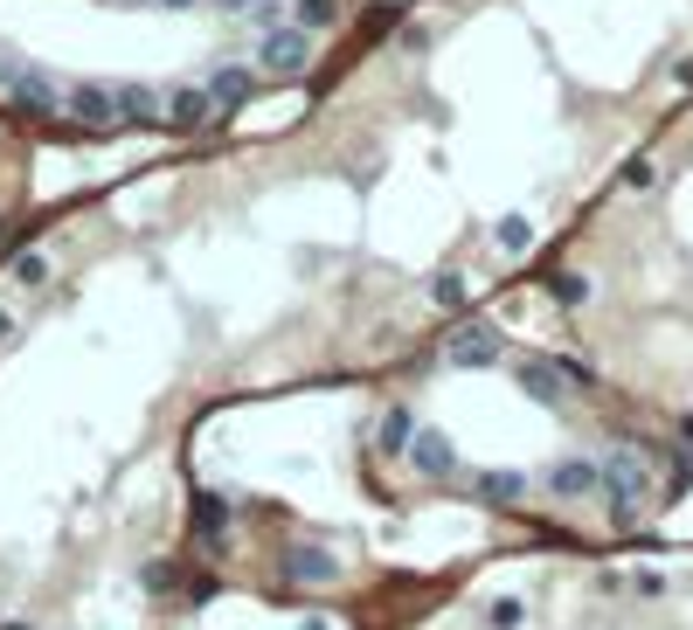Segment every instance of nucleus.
Instances as JSON below:
<instances>
[{
  "label": "nucleus",
  "instance_id": "obj_11",
  "mask_svg": "<svg viewBox=\"0 0 693 630\" xmlns=\"http://www.w3.org/2000/svg\"><path fill=\"white\" fill-rule=\"evenodd\" d=\"M520 492H528L520 471H472V499H485V506H513Z\"/></svg>",
  "mask_w": 693,
  "mask_h": 630
},
{
  "label": "nucleus",
  "instance_id": "obj_12",
  "mask_svg": "<svg viewBox=\"0 0 693 630\" xmlns=\"http://www.w3.org/2000/svg\"><path fill=\"white\" fill-rule=\"evenodd\" d=\"M417 444V423H409V409H388L382 416V436H374V457H403Z\"/></svg>",
  "mask_w": 693,
  "mask_h": 630
},
{
  "label": "nucleus",
  "instance_id": "obj_15",
  "mask_svg": "<svg viewBox=\"0 0 693 630\" xmlns=\"http://www.w3.org/2000/svg\"><path fill=\"white\" fill-rule=\"evenodd\" d=\"M493 243H499V250H507V257H520V250H528V243H534V222H528V215H499Z\"/></svg>",
  "mask_w": 693,
  "mask_h": 630
},
{
  "label": "nucleus",
  "instance_id": "obj_4",
  "mask_svg": "<svg viewBox=\"0 0 693 630\" xmlns=\"http://www.w3.org/2000/svg\"><path fill=\"white\" fill-rule=\"evenodd\" d=\"M285 582H298V589L341 582V555H326V547H285Z\"/></svg>",
  "mask_w": 693,
  "mask_h": 630
},
{
  "label": "nucleus",
  "instance_id": "obj_8",
  "mask_svg": "<svg viewBox=\"0 0 693 630\" xmlns=\"http://www.w3.org/2000/svg\"><path fill=\"white\" fill-rule=\"evenodd\" d=\"M215 98H209V84H181V90H166V125H209L215 119Z\"/></svg>",
  "mask_w": 693,
  "mask_h": 630
},
{
  "label": "nucleus",
  "instance_id": "obj_2",
  "mask_svg": "<svg viewBox=\"0 0 693 630\" xmlns=\"http://www.w3.org/2000/svg\"><path fill=\"white\" fill-rule=\"evenodd\" d=\"M306 63H312V35L306 28H277V35L257 42V70L264 76H306Z\"/></svg>",
  "mask_w": 693,
  "mask_h": 630
},
{
  "label": "nucleus",
  "instance_id": "obj_21",
  "mask_svg": "<svg viewBox=\"0 0 693 630\" xmlns=\"http://www.w3.org/2000/svg\"><path fill=\"white\" fill-rule=\"evenodd\" d=\"M215 8H222V14H250L257 0H215Z\"/></svg>",
  "mask_w": 693,
  "mask_h": 630
},
{
  "label": "nucleus",
  "instance_id": "obj_16",
  "mask_svg": "<svg viewBox=\"0 0 693 630\" xmlns=\"http://www.w3.org/2000/svg\"><path fill=\"white\" fill-rule=\"evenodd\" d=\"M14 284H22V292H42V284H49V257L22 250V257H14Z\"/></svg>",
  "mask_w": 693,
  "mask_h": 630
},
{
  "label": "nucleus",
  "instance_id": "obj_5",
  "mask_svg": "<svg viewBox=\"0 0 693 630\" xmlns=\"http://www.w3.org/2000/svg\"><path fill=\"white\" fill-rule=\"evenodd\" d=\"M555 499H590V492H604V465H590V457H561L548 471Z\"/></svg>",
  "mask_w": 693,
  "mask_h": 630
},
{
  "label": "nucleus",
  "instance_id": "obj_7",
  "mask_svg": "<svg viewBox=\"0 0 693 630\" xmlns=\"http://www.w3.org/2000/svg\"><path fill=\"white\" fill-rule=\"evenodd\" d=\"M409 465H417L423 479H451V471H458V450H451V436H437V430H417V444H409Z\"/></svg>",
  "mask_w": 693,
  "mask_h": 630
},
{
  "label": "nucleus",
  "instance_id": "obj_23",
  "mask_svg": "<svg viewBox=\"0 0 693 630\" xmlns=\"http://www.w3.org/2000/svg\"><path fill=\"white\" fill-rule=\"evenodd\" d=\"M160 8H195V0H160Z\"/></svg>",
  "mask_w": 693,
  "mask_h": 630
},
{
  "label": "nucleus",
  "instance_id": "obj_1",
  "mask_svg": "<svg viewBox=\"0 0 693 630\" xmlns=\"http://www.w3.org/2000/svg\"><path fill=\"white\" fill-rule=\"evenodd\" d=\"M0 98H8L14 111H28V119H49V111H63V104H70V90L55 84L49 70L14 63V55H0Z\"/></svg>",
  "mask_w": 693,
  "mask_h": 630
},
{
  "label": "nucleus",
  "instance_id": "obj_19",
  "mask_svg": "<svg viewBox=\"0 0 693 630\" xmlns=\"http://www.w3.org/2000/svg\"><path fill=\"white\" fill-rule=\"evenodd\" d=\"M652 181H659V166H652V160H631V166H624V187H639V195H645Z\"/></svg>",
  "mask_w": 693,
  "mask_h": 630
},
{
  "label": "nucleus",
  "instance_id": "obj_3",
  "mask_svg": "<svg viewBox=\"0 0 693 630\" xmlns=\"http://www.w3.org/2000/svg\"><path fill=\"white\" fill-rule=\"evenodd\" d=\"M63 111L77 125H90V132H111V125L125 119V111H119V84H70V104Z\"/></svg>",
  "mask_w": 693,
  "mask_h": 630
},
{
  "label": "nucleus",
  "instance_id": "obj_18",
  "mask_svg": "<svg viewBox=\"0 0 693 630\" xmlns=\"http://www.w3.org/2000/svg\"><path fill=\"white\" fill-rule=\"evenodd\" d=\"M555 298L561 305H590V277H555Z\"/></svg>",
  "mask_w": 693,
  "mask_h": 630
},
{
  "label": "nucleus",
  "instance_id": "obj_14",
  "mask_svg": "<svg viewBox=\"0 0 693 630\" xmlns=\"http://www.w3.org/2000/svg\"><path fill=\"white\" fill-rule=\"evenodd\" d=\"M209 98L215 104H243V98H250V70H215L209 76Z\"/></svg>",
  "mask_w": 693,
  "mask_h": 630
},
{
  "label": "nucleus",
  "instance_id": "obj_9",
  "mask_svg": "<svg viewBox=\"0 0 693 630\" xmlns=\"http://www.w3.org/2000/svg\"><path fill=\"white\" fill-rule=\"evenodd\" d=\"M561 381H576L561 360H541V354H528L520 360V388L534 395V403H561Z\"/></svg>",
  "mask_w": 693,
  "mask_h": 630
},
{
  "label": "nucleus",
  "instance_id": "obj_6",
  "mask_svg": "<svg viewBox=\"0 0 693 630\" xmlns=\"http://www.w3.org/2000/svg\"><path fill=\"white\" fill-rule=\"evenodd\" d=\"M451 360H458V368H493V360H499V333L479 326V319H465V326L451 333Z\"/></svg>",
  "mask_w": 693,
  "mask_h": 630
},
{
  "label": "nucleus",
  "instance_id": "obj_22",
  "mask_svg": "<svg viewBox=\"0 0 693 630\" xmlns=\"http://www.w3.org/2000/svg\"><path fill=\"white\" fill-rule=\"evenodd\" d=\"M0 339H14V312H8V305H0Z\"/></svg>",
  "mask_w": 693,
  "mask_h": 630
},
{
  "label": "nucleus",
  "instance_id": "obj_20",
  "mask_svg": "<svg viewBox=\"0 0 693 630\" xmlns=\"http://www.w3.org/2000/svg\"><path fill=\"white\" fill-rule=\"evenodd\" d=\"M277 14H285V0H257V8H250V22H257V28H271V35H277Z\"/></svg>",
  "mask_w": 693,
  "mask_h": 630
},
{
  "label": "nucleus",
  "instance_id": "obj_13",
  "mask_svg": "<svg viewBox=\"0 0 693 630\" xmlns=\"http://www.w3.org/2000/svg\"><path fill=\"white\" fill-rule=\"evenodd\" d=\"M326 22H341V0H292V28H326Z\"/></svg>",
  "mask_w": 693,
  "mask_h": 630
},
{
  "label": "nucleus",
  "instance_id": "obj_17",
  "mask_svg": "<svg viewBox=\"0 0 693 630\" xmlns=\"http://www.w3.org/2000/svg\"><path fill=\"white\" fill-rule=\"evenodd\" d=\"M430 298H437V305H465V277H458V271L430 277Z\"/></svg>",
  "mask_w": 693,
  "mask_h": 630
},
{
  "label": "nucleus",
  "instance_id": "obj_10",
  "mask_svg": "<svg viewBox=\"0 0 693 630\" xmlns=\"http://www.w3.org/2000/svg\"><path fill=\"white\" fill-rule=\"evenodd\" d=\"M119 111H125V119H139V125H160V119H166V90H153V84H119Z\"/></svg>",
  "mask_w": 693,
  "mask_h": 630
}]
</instances>
